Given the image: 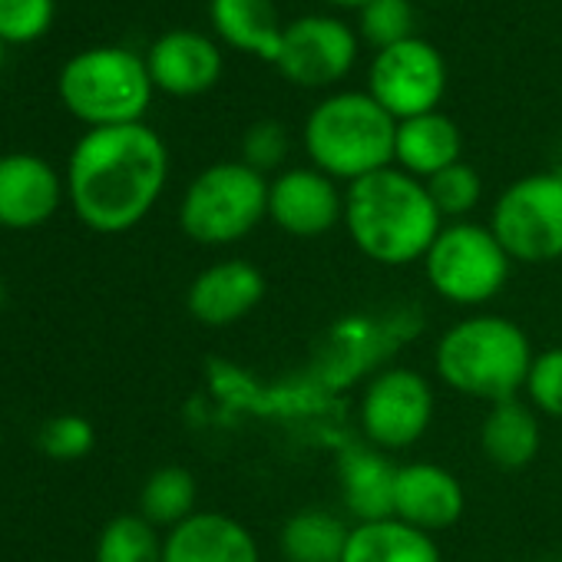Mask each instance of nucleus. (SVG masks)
Segmentation results:
<instances>
[{
  "mask_svg": "<svg viewBox=\"0 0 562 562\" xmlns=\"http://www.w3.org/2000/svg\"><path fill=\"white\" fill-rule=\"evenodd\" d=\"M490 232L513 261L562 258V172H536L513 182L493 205Z\"/></svg>",
  "mask_w": 562,
  "mask_h": 562,
  "instance_id": "8",
  "label": "nucleus"
},
{
  "mask_svg": "<svg viewBox=\"0 0 562 562\" xmlns=\"http://www.w3.org/2000/svg\"><path fill=\"white\" fill-rule=\"evenodd\" d=\"M397 120L371 93L322 100L305 123V149L318 172L358 182L394 162Z\"/></svg>",
  "mask_w": 562,
  "mask_h": 562,
  "instance_id": "4",
  "label": "nucleus"
},
{
  "mask_svg": "<svg viewBox=\"0 0 562 562\" xmlns=\"http://www.w3.org/2000/svg\"><path fill=\"white\" fill-rule=\"evenodd\" d=\"M328 4H335V8H348V11H361L364 4H371V0H328Z\"/></svg>",
  "mask_w": 562,
  "mask_h": 562,
  "instance_id": "32",
  "label": "nucleus"
},
{
  "mask_svg": "<svg viewBox=\"0 0 562 562\" xmlns=\"http://www.w3.org/2000/svg\"><path fill=\"white\" fill-rule=\"evenodd\" d=\"M437 374L447 387L480 401H513L529 378L532 348L519 325L499 315H476L457 322L434 355Z\"/></svg>",
  "mask_w": 562,
  "mask_h": 562,
  "instance_id": "3",
  "label": "nucleus"
},
{
  "mask_svg": "<svg viewBox=\"0 0 562 562\" xmlns=\"http://www.w3.org/2000/svg\"><path fill=\"white\" fill-rule=\"evenodd\" d=\"M341 562H440L430 532H420L397 516L358 522L348 536Z\"/></svg>",
  "mask_w": 562,
  "mask_h": 562,
  "instance_id": "21",
  "label": "nucleus"
},
{
  "mask_svg": "<svg viewBox=\"0 0 562 562\" xmlns=\"http://www.w3.org/2000/svg\"><path fill=\"white\" fill-rule=\"evenodd\" d=\"M536 411L549 417H562V348H549L532 358L526 387Z\"/></svg>",
  "mask_w": 562,
  "mask_h": 562,
  "instance_id": "30",
  "label": "nucleus"
},
{
  "mask_svg": "<svg viewBox=\"0 0 562 562\" xmlns=\"http://www.w3.org/2000/svg\"><path fill=\"white\" fill-rule=\"evenodd\" d=\"M60 205L57 172L31 153L0 156V225L37 228Z\"/></svg>",
  "mask_w": 562,
  "mask_h": 562,
  "instance_id": "15",
  "label": "nucleus"
},
{
  "mask_svg": "<svg viewBox=\"0 0 562 562\" xmlns=\"http://www.w3.org/2000/svg\"><path fill=\"white\" fill-rule=\"evenodd\" d=\"M265 299V274L241 258L209 265L186 295L189 315L205 328H228L241 322Z\"/></svg>",
  "mask_w": 562,
  "mask_h": 562,
  "instance_id": "13",
  "label": "nucleus"
},
{
  "mask_svg": "<svg viewBox=\"0 0 562 562\" xmlns=\"http://www.w3.org/2000/svg\"><path fill=\"white\" fill-rule=\"evenodd\" d=\"M166 172V146L149 126L126 123L90 130L70 156L74 212L93 232H130L156 205Z\"/></svg>",
  "mask_w": 562,
  "mask_h": 562,
  "instance_id": "1",
  "label": "nucleus"
},
{
  "mask_svg": "<svg viewBox=\"0 0 562 562\" xmlns=\"http://www.w3.org/2000/svg\"><path fill=\"white\" fill-rule=\"evenodd\" d=\"M268 218L295 238H318L345 218V195L318 169H289L268 186Z\"/></svg>",
  "mask_w": 562,
  "mask_h": 562,
  "instance_id": "12",
  "label": "nucleus"
},
{
  "mask_svg": "<svg viewBox=\"0 0 562 562\" xmlns=\"http://www.w3.org/2000/svg\"><path fill=\"white\" fill-rule=\"evenodd\" d=\"M467 496L460 480L437 463H407L397 467L394 516L420 532L450 529L463 516Z\"/></svg>",
  "mask_w": 562,
  "mask_h": 562,
  "instance_id": "14",
  "label": "nucleus"
},
{
  "mask_svg": "<svg viewBox=\"0 0 562 562\" xmlns=\"http://www.w3.org/2000/svg\"><path fill=\"white\" fill-rule=\"evenodd\" d=\"M60 97L74 116L100 126L139 123L153 100L146 60L123 47H100L74 57L60 74Z\"/></svg>",
  "mask_w": 562,
  "mask_h": 562,
  "instance_id": "5",
  "label": "nucleus"
},
{
  "mask_svg": "<svg viewBox=\"0 0 562 562\" xmlns=\"http://www.w3.org/2000/svg\"><path fill=\"white\" fill-rule=\"evenodd\" d=\"M0 64H4V41H0Z\"/></svg>",
  "mask_w": 562,
  "mask_h": 562,
  "instance_id": "33",
  "label": "nucleus"
},
{
  "mask_svg": "<svg viewBox=\"0 0 562 562\" xmlns=\"http://www.w3.org/2000/svg\"><path fill=\"white\" fill-rule=\"evenodd\" d=\"M192 506H195V480L182 467L156 470L139 493V509L153 526H179L195 513Z\"/></svg>",
  "mask_w": 562,
  "mask_h": 562,
  "instance_id": "24",
  "label": "nucleus"
},
{
  "mask_svg": "<svg viewBox=\"0 0 562 562\" xmlns=\"http://www.w3.org/2000/svg\"><path fill=\"white\" fill-rule=\"evenodd\" d=\"M345 225L361 255L378 265L420 261L440 235V212L427 182L404 169H381L348 186Z\"/></svg>",
  "mask_w": 562,
  "mask_h": 562,
  "instance_id": "2",
  "label": "nucleus"
},
{
  "mask_svg": "<svg viewBox=\"0 0 562 562\" xmlns=\"http://www.w3.org/2000/svg\"><path fill=\"white\" fill-rule=\"evenodd\" d=\"M97 562H162V542L146 516H116L103 526Z\"/></svg>",
  "mask_w": 562,
  "mask_h": 562,
  "instance_id": "25",
  "label": "nucleus"
},
{
  "mask_svg": "<svg viewBox=\"0 0 562 562\" xmlns=\"http://www.w3.org/2000/svg\"><path fill=\"white\" fill-rule=\"evenodd\" d=\"M146 67L153 77V87L172 97H195V93H205L218 80L222 54L209 37L195 31H172L153 44Z\"/></svg>",
  "mask_w": 562,
  "mask_h": 562,
  "instance_id": "17",
  "label": "nucleus"
},
{
  "mask_svg": "<svg viewBox=\"0 0 562 562\" xmlns=\"http://www.w3.org/2000/svg\"><path fill=\"white\" fill-rule=\"evenodd\" d=\"M241 156H245V166L261 172V176L278 169L281 162H285V156H289V133H285V126L274 123V120L255 123L245 133V139H241Z\"/></svg>",
  "mask_w": 562,
  "mask_h": 562,
  "instance_id": "31",
  "label": "nucleus"
},
{
  "mask_svg": "<svg viewBox=\"0 0 562 562\" xmlns=\"http://www.w3.org/2000/svg\"><path fill=\"white\" fill-rule=\"evenodd\" d=\"M480 447L499 470H522L539 453V420L522 401H499L483 420Z\"/></svg>",
  "mask_w": 562,
  "mask_h": 562,
  "instance_id": "22",
  "label": "nucleus"
},
{
  "mask_svg": "<svg viewBox=\"0 0 562 562\" xmlns=\"http://www.w3.org/2000/svg\"><path fill=\"white\" fill-rule=\"evenodd\" d=\"M162 562H258V542L225 513H192L162 539Z\"/></svg>",
  "mask_w": 562,
  "mask_h": 562,
  "instance_id": "16",
  "label": "nucleus"
},
{
  "mask_svg": "<svg viewBox=\"0 0 562 562\" xmlns=\"http://www.w3.org/2000/svg\"><path fill=\"white\" fill-rule=\"evenodd\" d=\"M268 215V182L245 162H215L182 195L179 225L199 245H232Z\"/></svg>",
  "mask_w": 562,
  "mask_h": 562,
  "instance_id": "6",
  "label": "nucleus"
},
{
  "mask_svg": "<svg viewBox=\"0 0 562 562\" xmlns=\"http://www.w3.org/2000/svg\"><path fill=\"white\" fill-rule=\"evenodd\" d=\"M209 14L218 37L228 47L255 54L271 64L278 60L285 27L278 24V11L271 0H212Z\"/></svg>",
  "mask_w": 562,
  "mask_h": 562,
  "instance_id": "20",
  "label": "nucleus"
},
{
  "mask_svg": "<svg viewBox=\"0 0 562 562\" xmlns=\"http://www.w3.org/2000/svg\"><path fill=\"white\" fill-rule=\"evenodd\" d=\"M358 60V37L338 18H299L285 27L274 67L299 87L338 83Z\"/></svg>",
  "mask_w": 562,
  "mask_h": 562,
  "instance_id": "11",
  "label": "nucleus"
},
{
  "mask_svg": "<svg viewBox=\"0 0 562 562\" xmlns=\"http://www.w3.org/2000/svg\"><path fill=\"white\" fill-rule=\"evenodd\" d=\"M447 87V67L434 44L411 37L387 50H378L368 93L401 123L424 113H434Z\"/></svg>",
  "mask_w": 562,
  "mask_h": 562,
  "instance_id": "9",
  "label": "nucleus"
},
{
  "mask_svg": "<svg viewBox=\"0 0 562 562\" xmlns=\"http://www.w3.org/2000/svg\"><path fill=\"white\" fill-rule=\"evenodd\" d=\"M338 483L341 499L358 522L394 516L397 467L371 447H348L338 457Z\"/></svg>",
  "mask_w": 562,
  "mask_h": 562,
  "instance_id": "18",
  "label": "nucleus"
},
{
  "mask_svg": "<svg viewBox=\"0 0 562 562\" xmlns=\"http://www.w3.org/2000/svg\"><path fill=\"white\" fill-rule=\"evenodd\" d=\"M361 37L378 50L411 41L414 37L411 0H371V4H364L361 8Z\"/></svg>",
  "mask_w": 562,
  "mask_h": 562,
  "instance_id": "27",
  "label": "nucleus"
},
{
  "mask_svg": "<svg viewBox=\"0 0 562 562\" xmlns=\"http://www.w3.org/2000/svg\"><path fill=\"white\" fill-rule=\"evenodd\" d=\"M424 265L430 289L443 302L476 308L503 292L513 258L503 251L490 228L453 222L450 228H440L430 251L424 255Z\"/></svg>",
  "mask_w": 562,
  "mask_h": 562,
  "instance_id": "7",
  "label": "nucleus"
},
{
  "mask_svg": "<svg viewBox=\"0 0 562 562\" xmlns=\"http://www.w3.org/2000/svg\"><path fill=\"white\" fill-rule=\"evenodd\" d=\"M427 192H430V202L437 205L440 218L450 215V218H463L476 209L480 202V192H483V182L476 176L473 166L467 162H453L447 169H440L437 176L427 179Z\"/></svg>",
  "mask_w": 562,
  "mask_h": 562,
  "instance_id": "26",
  "label": "nucleus"
},
{
  "mask_svg": "<svg viewBox=\"0 0 562 562\" xmlns=\"http://www.w3.org/2000/svg\"><path fill=\"white\" fill-rule=\"evenodd\" d=\"M54 21V0H0V41L27 44Z\"/></svg>",
  "mask_w": 562,
  "mask_h": 562,
  "instance_id": "29",
  "label": "nucleus"
},
{
  "mask_svg": "<svg viewBox=\"0 0 562 562\" xmlns=\"http://www.w3.org/2000/svg\"><path fill=\"white\" fill-rule=\"evenodd\" d=\"M93 443H97L93 424L87 417H77V414L54 417L41 430V447L54 460H80L93 450Z\"/></svg>",
  "mask_w": 562,
  "mask_h": 562,
  "instance_id": "28",
  "label": "nucleus"
},
{
  "mask_svg": "<svg viewBox=\"0 0 562 562\" xmlns=\"http://www.w3.org/2000/svg\"><path fill=\"white\" fill-rule=\"evenodd\" d=\"M434 420V391L424 374L391 368L378 374L361 397L364 437L381 450L414 447Z\"/></svg>",
  "mask_w": 562,
  "mask_h": 562,
  "instance_id": "10",
  "label": "nucleus"
},
{
  "mask_svg": "<svg viewBox=\"0 0 562 562\" xmlns=\"http://www.w3.org/2000/svg\"><path fill=\"white\" fill-rule=\"evenodd\" d=\"M460 130L443 113H424L397 123L394 136V162L414 179H430L440 169L460 162Z\"/></svg>",
  "mask_w": 562,
  "mask_h": 562,
  "instance_id": "19",
  "label": "nucleus"
},
{
  "mask_svg": "<svg viewBox=\"0 0 562 562\" xmlns=\"http://www.w3.org/2000/svg\"><path fill=\"white\" fill-rule=\"evenodd\" d=\"M351 529L328 509H302L281 526V555L289 562H341Z\"/></svg>",
  "mask_w": 562,
  "mask_h": 562,
  "instance_id": "23",
  "label": "nucleus"
}]
</instances>
